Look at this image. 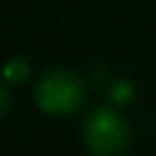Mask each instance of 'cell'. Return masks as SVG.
I'll list each match as a JSON object with an SVG mask.
<instances>
[{
	"mask_svg": "<svg viewBox=\"0 0 156 156\" xmlns=\"http://www.w3.org/2000/svg\"><path fill=\"white\" fill-rule=\"evenodd\" d=\"M85 141L93 156H119L127 149L129 129L115 110H95L85 122Z\"/></svg>",
	"mask_w": 156,
	"mask_h": 156,
	"instance_id": "1",
	"label": "cell"
},
{
	"mask_svg": "<svg viewBox=\"0 0 156 156\" xmlns=\"http://www.w3.org/2000/svg\"><path fill=\"white\" fill-rule=\"evenodd\" d=\"M37 102L44 112L68 115L83 102L80 80L66 71H51L41 78V83L37 88Z\"/></svg>",
	"mask_w": 156,
	"mask_h": 156,
	"instance_id": "2",
	"label": "cell"
},
{
	"mask_svg": "<svg viewBox=\"0 0 156 156\" xmlns=\"http://www.w3.org/2000/svg\"><path fill=\"white\" fill-rule=\"evenodd\" d=\"M5 78L7 80H12V83H20V80H24L27 76H29V63L24 61V58H12L7 66H5Z\"/></svg>",
	"mask_w": 156,
	"mask_h": 156,
	"instance_id": "3",
	"label": "cell"
},
{
	"mask_svg": "<svg viewBox=\"0 0 156 156\" xmlns=\"http://www.w3.org/2000/svg\"><path fill=\"white\" fill-rule=\"evenodd\" d=\"M129 98H132V85H129L127 80H119V83L112 88V102L122 105V102H127Z\"/></svg>",
	"mask_w": 156,
	"mask_h": 156,
	"instance_id": "4",
	"label": "cell"
},
{
	"mask_svg": "<svg viewBox=\"0 0 156 156\" xmlns=\"http://www.w3.org/2000/svg\"><path fill=\"white\" fill-rule=\"evenodd\" d=\"M7 105H10V95H7V90L0 85V115L7 110Z\"/></svg>",
	"mask_w": 156,
	"mask_h": 156,
	"instance_id": "5",
	"label": "cell"
}]
</instances>
